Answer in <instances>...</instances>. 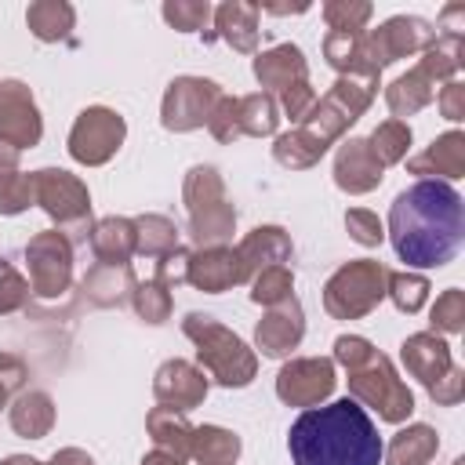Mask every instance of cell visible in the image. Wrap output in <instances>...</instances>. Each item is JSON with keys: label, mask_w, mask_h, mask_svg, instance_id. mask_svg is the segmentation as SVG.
I'll return each instance as SVG.
<instances>
[{"label": "cell", "mask_w": 465, "mask_h": 465, "mask_svg": "<svg viewBox=\"0 0 465 465\" xmlns=\"http://www.w3.org/2000/svg\"><path fill=\"white\" fill-rule=\"evenodd\" d=\"M291 291H294V272L287 265H272V269H265V272H258L251 280V302L254 305H265V309L287 302Z\"/></svg>", "instance_id": "37"}, {"label": "cell", "mask_w": 465, "mask_h": 465, "mask_svg": "<svg viewBox=\"0 0 465 465\" xmlns=\"http://www.w3.org/2000/svg\"><path fill=\"white\" fill-rule=\"evenodd\" d=\"M436 105H440L443 120H450V124L465 120V84L461 80H447L440 87V94H436Z\"/></svg>", "instance_id": "50"}, {"label": "cell", "mask_w": 465, "mask_h": 465, "mask_svg": "<svg viewBox=\"0 0 465 465\" xmlns=\"http://www.w3.org/2000/svg\"><path fill=\"white\" fill-rule=\"evenodd\" d=\"M44 138V120L33 91L22 80H0V142L11 149H33Z\"/></svg>", "instance_id": "16"}, {"label": "cell", "mask_w": 465, "mask_h": 465, "mask_svg": "<svg viewBox=\"0 0 465 465\" xmlns=\"http://www.w3.org/2000/svg\"><path fill=\"white\" fill-rule=\"evenodd\" d=\"M185 283L207 294H222L236 283H247V269L236 254V247H196L189 254V272Z\"/></svg>", "instance_id": "17"}, {"label": "cell", "mask_w": 465, "mask_h": 465, "mask_svg": "<svg viewBox=\"0 0 465 465\" xmlns=\"http://www.w3.org/2000/svg\"><path fill=\"white\" fill-rule=\"evenodd\" d=\"M411 174H421V182H436L440 178H461L465 174V134L461 131H447L440 134L421 156H414L407 163Z\"/></svg>", "instance_id": "23"}, {"label": "cell", "mask_w": 465, "mask_h": 465, "mask_svg": "<svg viewBox=\"0 0 465 465\" xmlns=\"http://www.w3.org/2000/svg\"><path fill=\"white\" fill-rule=\"evenodd\" d=\"M367 149H371V156L381 167L400 163L407 156V149H411V124L407 120H385V124H378L371 131V138H367Z\"/></svg>", "instance_id": "36"}, {"label": "cell", "mask_w": 465, "mask_h": 465, "mask_svg": "<svg viewBox=\"0 0 465 465\" xmlns=\"http://www.w3.org/2000/svg\"><path fill=\"white\" fill-rule=\"evenodd\" d=\"M131 302H134V312L145 320V323H163L167 316H171V291L163 287V283H156V280H142V283H134V291H131Z\"/></svg>", "instance_id": "40"}, {"label": "cell", "mask_w": 465, "mask_h": 465, "mask_svg": "<svg viewBox=\"0 0 465 465\" xmlns=\"http://www.w3.org/2000/svg\"><path fill=\"white\" fill-rule=\"evenodd\" d=\"M403 367L411 371V378H418L425 385V392L432 396V403L454 407L465 396V371L454 363L450 345L436 334V331H418L400 345Z\"/></svg>", "instance_id": "6"}, {"label": "cell", "mask_w": 465, "mask_h": 465, "mask_svg": "<svg viewBox=\"0 0 465 465\" xmlns=\"http://www.w3.org/2000/svg\"><path fill=\"white\" fill-rule=\"evenodd\" d=\"M236 254H240V262L247 269V283H251L258 272H265L272 265H287L294 247H291V236L280 225H258L236 243Z\"/></svg>", "instance_id": "21"}, {"label": "cell", "mask_w": 465, "mask_h": 465, "mask_svg": "<svg viewBox=\"0 0 465 465\" xmlns=\"http://www.w3.org/2000/svg\"><path fill=\"white\" fill-rule=\"evenodd\" d=\"M73 22H76V11H73V4H65V0H36V4L25 7V25H29V33H33L36 40H44V44L65 40L69 29H73Z\"/></svg>", "instance_id": "31"}, {"label": "cell", "mask_w": 465, "mask_h": 465, "mask_svg": "<svg viewBox=\"0 0 465 465\" xmlns=\"http://www.w3.org/2000/svg\"><path fill=\"white\" fill-rule=\"evenodd\" d=\"M378 87H381V76H363V73L338 76L334 87H331L323 98L312 102V109L305 113V120H302L298 127L309 131L320 145L331 149V145L349 131V124H356V120L367 113V105L374 102Z\"/></svg>", "instance_id": "5"}, {"label": "cell", "mask_w": 465, "mask_h": 465, "mask_svg": "<svg viewBox=\"0 0 465 465\" xmlns=\"http://www.w3.org/2000/svg\"><path fill=\"white\" fill-rule=\"evenodd\" d=\"M323 58L331 69H338V76H349V73L381 76L363 58V33H327L323 36Z\"/></svg>", "instance_id": "33"}, {"label": "cell", "mask_w": 465, "mask_h": 465, "mask_svg": "<svg viewBox=\"0 0 465 465\" xmlns=\"http://www.w3.org/2000/svg\"><path fill=\"white\" fill-rule=\"evenodd\" d=\"M178 247V229L163 214H142L134 218V254L142 258H163Z\"/></svg>", "instance_id": "34"}, {"label": "cell", "mask_w": 465, "mask_h": 465, "mask_svg": "<svg viewBox=\"0 0 465 465\" xmlns=\"http://www.w3.org/2000/svg\"><path fill=\"white\" fill-rule=\"evenodd\" d=\"M432 98H436V80H432V73H429L425 65L407 69L403 76H396V80L385 87V105L392 109V120L414 116V113L425 109Z\"/></svg>", "instance_id": "25"}, {"label": "cell", "mask_w": 465, "mask_h": 465, "mask_svg": "<svg viewBox=\"0 0 465 465\" xmlns=\"http://www.w3.org/2000/svg\"><path fill=\"white\" fill-rule=\"evenodd\" d=\"M145 429H149V436H153V443H156V450H167V454H174L178 461H185L189 458V447H193V425L185 421V414L182 411H174V407H153L149 411V418H145Z\"/></svg>", "instance_id": "28"}, {"label": "cell", "mask_w": 465, "mask_h": 465, "mask_svg": "<svg viewBox=\"0 0 465 465\" xmlns=\"http://www.w3.org/2000/svg\"><path fill=\"white\" fill-rule=\"evenodd\" d=\"M385 178V167L371 156L367 149V138H349L341 142L338 156H334V185L341 193H352V196H363L371 189H378Z\"/></svg>", "instance_id": "20"}, {"label": "cell", "mask_w": 465, "mask_h": 465, "mask_svg": "<svg viewBox=\"0 0 465 465\" xmlns=\"http://www.w3.org/2000/svg\"><path fill=\"white\" fill-rule=\"evenodd\" d=\"M29 283H25V276L7 262V258H0V316L4 312H18V309H25V302H29Z\"/></svg>", "instance_id": "44"}, {"label": "cell", "mask_w": 465, "mask_h": 465, "mask_svg": "<svg viewBox=\"0 0 465 465\" xmlns=\"http://www.w3.org/2000/svg\"><path fill=\"white\" fill-rule=\"evenodd\" d=\"M189 254H193V251H185V247H174L171 254L156 258V262H153V265H156L153 280H156V283H163L167 291H174L178 283H185V272H189Z\"/></svg>", "instance_id": "46"}, {"label": "cell", "mask_w": 465, "mask_h": 465, "mask_svg": "<svg viewBox=\"0 0 465 465\" xmlns=\"http://www.w3.org/2000/svg\"><path fill=\"white\" fill-rule=\"evenodd\" d=\"M25 465H94V458L80 447H62L51 454V461H36V458H25Z\"/></svg>", "instance_id": "51"}, {"label": "cell", "mask_w": 465, "mask_h": 465, "mask_svg": "<svg viewBox=\"0 0 465 465\" xmlns=\"http://www.w3.org/2000/svg\"><path fill=\"white\" fill-rule=\"evenodd\" d=\"M124 138H127V124H124V116L116 109H109V105H87L73 120L69 156L76 163L98 167V163H109L116 156V149L124 145Z\"/></svg>", "instance_id": "12"}, {"label": "cell", "mask_w": 465, "mask_h": 465, "mask_svg": "<svg viewBox=\"0 0 465 465\" xmlns=\"http://www.w3.org/2000/svg\"><path fill=\"white\" fill-rule=\"evenodd\" d=\"M254 80L269 91H287L291 84H302L309 80V65H305V54L302 47L294 44H276L269 51H262L254 58Z\"/></svg>", "instance_id": "22"}, {"label": "cell", "mask_w": 465, "mask_h": 465, "mask_svg": "<svg viewBox=\"0 0 465 465\" xmlns=\"http://www.w3.org/2000/svg\"><path fill=\"white\" fill-rule=\"evenodd\" d=\"M153 396L163 403V407H174V411H193L203 403L207 396V378L200 367H193L189 360H167L156 367L153 374Z\"/></svg>", "instance_id": "19"}, {"label": "cell", "mask_w": 465, "mask_h": 465, "mask_svg": "<svg viewBox=\"0 0 465 465\" xmlns=\"http://www.w3.org/2000/svg\"><path fill=\"white\" fill-rule=\"evenodd\" d=\"M29 203H36L33 174H22V171L0 174V214H22Z\"/></svg>", "instance_id": "42"}, {"label": "cell", "mask_w": 465, "mask_h": 465, "mask_svg": "<svg viewBox=\"0 0 465 465\" xmlns=\"http://www.w3.org/2000/svg\"><path fill=\"white\" fill-rule=\"evenodd\" d=\"M345 229H349V236H352L356 243H363V247H378V243L385 240V225H381V218H378L374 211H367V207H352V211H345Z\"/></svg>", "instance_id": "45"}, {"label": "cell", "mask_w": 465, "mask_h": 465, "mask_svg": "<svg viewBox=\"0 0 465 465\" xmlns=\"http://www.w3.org/2000/svg\"><path fill=\"white\" fill-rule=\"evenodd\" d=\"M0 465H25V454H11V458H4Z\"/></svg>", "instance_id": "55"}, {"label": "cell", "mask_w": 465, "mask_h": 465, "mask_svg": "<svg viewBox=\"0 0 465 465\" xmlns=\"http://www.w3.org/2000/svg\"><path fill=\"white\" fill-rule=\"evenodd\" d=\"M189 211V236L196 247H229L236 229V207L225 196L222 174L207 163H196L182 185Z\"/></svg>", "instance_id": "4"}, {"label": "cell", "mask_w": 465, "mask_h": 465, "mask_svg": "<svg viewBox=\"0 0 465 465\" xmlns=\"http://www.w3.org/2000/svg\"><path fill=\"white\" fill-rule=\"evenodd\" d=\"M142 465H185V461H178V458L167 454V450H149V454L142 458Z\"/></svg>", "instance_id": "54"}, {"label": "cell", "mask_w": 465, "mask_h": 465, "mask_svg": "<svg viewBox=\"0 0 465 465\" xmlns=\"http://www.w3.org/2000/svg\"><path fill=\"white\" fill-rule=\"evenodd\" d=\"M385 265L374 258H356L334 269V276L323 283V309L334 320H360L378 309L385 298Z\"/></svg>", "instance_id": "7"}, {"label": "cell", "mask_w": 465, "mask_h": 465, "mask_svg": "<svg viewBox=\"0 0 465 465\" xmlns=\"http://www.w3.org/2000/svg\"><path fill=\"white\" fill-rule=\"evenodd\" d=\"M294 465H381V436L371 414L352 400L309 407L287 432Z\"/></svg>", "instance_id": "2"}, {"label": "cell", "mask_w": 465, "mask_h": 465, "mask_svg": "<svg viewBox=\"0 0 465 465\" xmlns=\"http://www.w3.org/2000/svg\"><path fill=\"white\" fill-rule=\"evenodd\" d=\"M185 338L196 345V360L200 371H207L218 385L225 389H243L254 381L258 374V356L254 349H247V341L240 334H232L225 323H218L207 312H189L182 320Z\"/></svg>", "instance_id": "3"}, {"label": "cell", "mask_w": 465, "mask_h": 465, "mask_svg": "<svg viewBox=\"0 0 465 465\" xmlns=\"http://www.w3.org/2000/svg\"><path fill=\"white\" fill-rule=\"evenodd\" d=\"M323 153H327V145H320V142H316L309 131H302V127H294V131H287V134H280V138L272 142V160H276L280 167H291V171L312 167Z\"/></svg>", "instance_id": "35"}, {"label": "cell", "mask_w": 465, "mask_h": 465, "mask_svg": "<svg viewBox=\"0 0 465 465\" xmlns=\"http://www.w3.org/2000/svg\"><path fill=\"white\" fill-rule=\"evenodd\" d=\"M29 291L36 298H62L73 283V240L62 229H44L25 243Z\"/></svg>", "instance_id": "11"}, {"label": "cell", "mask_w": 465, "mask_h": 465, "mask_svg": "<svg viewBox=\"0 0 465 465\" xmlns=\"http://www.w3.org/2000/svg\"><path fill=\"white\" fill-rule=\"evenodd\" d=\"M214 15V36H222L232 51L251 54L258 47V4H243V0H229L222 7L211 11Z\"/></svg>", "instance_id": "24"}, {"label": "cell", "mask_w": 465, "mask_h": 465, "mask_svg": "<svg viewBox=\"0 0 465 465\" xmlns=\"http://www.w3.org/2000/svg\"><path fill=\"white\" fill-rule=\"evenodd\" d=\"M33 193H36V203L58 222L62 232L87 229L91 193L76 174H69L62 167H40V171H33Z\"/></svg>", "instance_id": "10"}, {"label": "cell", "mask_w": 465, "mask_h": 465, "mask_svg": "<svg viewBox=\"0 0 465 465\" xmlns=\"http://www.w3.org/2000/svg\"><path fill=\"white\" fill-rule=\"evenodd\" d=\"M280 124V105L269 91H254V94H243V98H229L222 94L211 120H207V131L218 138V142H236V138H265L272 134Z\"/></svg>", "instance_id": "9"}, {"label": "cell", "mask_w": 465, "mask_h": 465, "mask_svg": "<svg viewBox=\"0 0 465 465\" xmlns=\"http://www.w3.org/2000/svg\"><path fill=\"white\" fill-rule=\"evenodd\" d=\"M54 425V400L40 389H29L22 392L15 403H11V429L25 440H44Z\"/></svg>", "instance_id": "29"}, {"label": "cell", "mask_w": 465, "mask_h": 465, "mask_svg": "<svg viewBox=\"0 0 465 465\" xmlns=\"http://www.w3.org/2000/svg\"><path fill=\"white\" fill-rule=\"evenodd\" d=\"M349 392H352L356 403H367L371 411H378L381 421L400 425V421H407L414 414V392L403 385V378L396 374L392 360L381 356L378 349L360 367L349 371Z\"/></svg>", "instance_id": "8"}, {"label": "cell", "mask_w": 465, "mask_h": 465, "mask_svg": "<svg viewBox=\"0 0 465 465\" xmlns=\"http://www.w3.org/2000/svg\"><path fill=\"white\" fill-rule=\"evenodd\" d=\"M465 236L461 196L447 182H414L389 207V240L411 269L447 265Z\"/></svg>", "instance_id": "1"}, {"label": "cell", "mask_w": 465, "mask_h": 465, "mask_svg": "<svg viewBox=\"0 0 465 465\" xmlns=\"http://www.w3.org/2000/svg\"><path fill=\"white\" fill-rule=\"evenodd\" d=\"M440 450V436L432 425L414 421L392 436L389 447H381V465H429Z\"/></svg>", "instance_id": "26"}, {"label": "cell", "mask_w": 465, "mask_h": 465, "mask_svg": "<svg viewBox=\"0 0 465 465\" xmlns=\"http://www.w3.org/2000/svg\"><path fill=\"white\" fill-rule=\"evenodd\" d=\"M11 171H18V149L0 142V174H11Z\"/></svg>", "instance_id": "52"}, {"label": "cell", "mask_w": 465, "mask_h": 465, "mask_svg": "<svg viewBox=\"0 0 465 465\" xmlns=\"http://www.w3.org/2000/svg\"><path fill=\"white\" fill-rule=\"evenodd\" d=\"M189 458H196L200 465H232L240 458V436L222 425H193Z\"/></svg>", "instance_id": "32"}, {"label": "cell", "mask_w": 465, "mask_h": 465, "mask_svg": "<svg viewBox=\"0 0 465 465\" xmlns=\"http://www.w3.org/2000/svg\"><path fill=\"white\" fill-rule=\"evenodd\" d=\"M312 102H316V91H312V84H309V80L291 84L287 91H280V105H283V113H287L294 124H302V120H305V113L312 109Z\"/></svg>", "instance_id": "48"}, {"label": "cell", "mask_w": 465, "mask_h": 465, "mask_svg": "<svg viewBox=\"0 0 465 465\" xmlns=\"http://www.w3.org/2000/svg\"><path fill=\"white\" fill-rule=\"evenodd\" d=\"M432 40H436V29L425 18H418V15H392L378 29L363 33V58H367V65L374 73H381L385 65H392V62H400L407 54L425 51Z\"/></svg>", "instance_id": "13"}, {"label": "cell", "mask_w": 465, "mask_h": 465, "mask_svg": "<svg viewBox=\"0 0 465 465\" xmlns=\"http://www.w3.org/2000/svg\"><path fill=\"white\" fill-rule=\"evenodd\" d=\"M91 251L102 265H131L134 258V222L131 218H102L91 225Z\"/></svg>", "instance_id": "27"}, {"label": "cell", "mask_w": 465, "mask_h": 465, "mask_svg": "<svg viewBox=\"0 0 465 465\" xmlns=\"http://www.w3.org/2000/svg\"><path fill=\"white\" fill-rule=\"evenodd\" d=\"M385 294L400 312H418L429 302V280L421 272H389Z\"/></svg>", "instance_id": "38"}, {"label": "cell", "mask_w": 465, "mask_h": 465, "mask_svg": "<svg viewBox=\"0 0 465 465\" xmlns=\"http://www.w3.org/2000/svg\"><path fill=\"white\" fill-rule=\"evenodd\" d=\"M371 352H374V345L367 338H360V334H338L334 338V363H341L345 371L360 367Z\"/></svg>", "instance_id": "47"}, {"label": "cell", "mask_w": 465, "mask_h": 465, "mask_svg": "<svg viewBox=\"0 0 465 465\" xmlns=\"http://www.w3.org/2000/svg\"><path fill=\"white\" fill-rule=\"evenodd\" d=\"M302 334H305V316H302V305H298L294 294H291L287 302L272 305V309L258 320V327H254V341H258L262 356H272V360L291 356V352L298 349Z\"/></svg>", "instance_id": "18"}, {"label": "cell", "mask_w": 465, "mask_h": 465, "mask_svg": "<svg viewBox=\"0 0 465 465\" xmlns=\"http://www.w3.org/2000/svg\"><path fill=\"white\" fill-rule=\"evenodd\" d=\"M371 15L374 7L367 0H327L323 4V22L331 25V33H363Z\"/></svg>", "instance_id": "39"}, {"label": "cell", "mask_w": 465, "mask_h": 465, "mask_svg": "<svg viewBox=\"0 0 465 465\" xmlns=\"http://www.w3.org/2000/svg\"><path fill=\"white\" fill-rule=\"evenodd\" d=\"M134 291V276H131V265H91L87 276H84V294L109 309V305H120L127 294Z\"/></svg>", "instance_id": "30"}, {"label": "cell", "mask_w": 465, "mask_h": 465, "mask_svg": "<svg viewBox=\"0 0 465 465\" xmlns=\"http://www.w3.org/2000/svg\"><path fill=\"white\" fill-rule=\"evenodd\" d=\"M258 11H269V15H302V11H309V4H258Z\"/></svg>", "instance_id": "53"}, {"label": "cell", "mask_w": 465, "mask_h": 465, "mask_svg": "<svg viewBox=\"0 0 465 465\" xmlns=\"http://www.w3.org/2000/svg\"><path fill=\"white\" fill-rule=\"evenodd\" d=\"M160 15H163L167 25L182 29V33H196V29L207 25L211 4H207V0H167V4L160 7Z\"/></svg>", "instance_id": "41"}, {"label": "cell", "mask_w": 465, "mask_h": 465, "mask_svg": "<svg viewBox=\"0 0 465 465\" xmlns=\"http://www.w3.org/2000/svg\"><path fill=\"white\" fill-rule=\"evenodd\" d=\"M432 331H443V334H458L465 327V294L458 287L443 291L432 305Z\"/></svg>", "instance_id": "43"}, {"label": "cell", "mask_w": 465, "mask_h": 465, "mask_svg": "<svg viewBox=\"0 0 465 465\" xmlns=\"http://www.w3.org/2000/svg\"><path fill=\"white\" fill-rule=\"evenodd\" d=\"M25 385V363L11 352H0V407H7L11 392H18Z\"/></svg>", "instance_id": "49"}, {"label": "cell", "mask_w": 465, "mask_h": 465, "mask_svg": "<svg viewBox=\"0 0 465 465\" xmlns=\"http://www.w3.org/2000/svg\"><path fill=\"white\" fill-rule=\"evenodd\" d=\"M222 98V87L214 80H203V76H178L167 84L163 91V102H160V124L174 134H185V131H196L211 120L214 105Z\"/></svg>", "instance_id": "14"}, {"label": "cell", "mask_w": 465, "mask_h": 465, "mask_svg": "<svg viewBox=\"0 0 465 465\" xmlns=\"http://www.w3.org/2000/svg\"><path fill=\"white\" fill-rule=\"evenodd\" d=\"M338 385V374H334V360L327 356H298V360H287L276 374V396L291 407H320Z\"/></svg>", "instance_id": "15"}]
</instances>
